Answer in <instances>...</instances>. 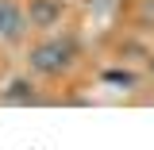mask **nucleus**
<instances>
[{
	"label": "nucleus",
	"instance_id": "3",
	"mask_svg": "<svg viewBox=\"0 0 154 150\" xmlns=\"http://www.w3.org/2000/svg\"><path fill=\"white\" fill-rule=\"evenodd\" d=\"M31 27H54L62 19V4L58 0H31Z\"/></svg>",
	"mask_w": 154,
	"mask_h": 150
},
{
	"label": "nucleus",
	"instance_id": "2",
	"mask_svg": "<svg viewBox=\"0 0 154 150\" xmlns=\"http://www.w3.org/2000/svg\"><path fill=\"white\" fill-rule=\"evenodd\" d=\"M27 31V16L19 12L12 0H0V35L4 38H19Z\"/></svg>",
	"mask_w": 154,
	"mask_h": 150
},
{
	"label": "nucleus",
	"instance_id": "4",
	"mask_svg": "<svg viewBox=\"0 0 154 150\" xmlns=\"http://www.w3.org/2000/svg\"><path fill=\"white\" fill-rule=\"evenodd\" d=\"M4 100H8V104H31L35 93H31V85H27V81H16V85H12V93H4Z\"/></svg>",
	"mask_w": 154,
	"mask_h": 150
},
{
	"label": "nucleus",
	"instance_id": "1",
	"mask_svg": "<svg viewBox=\"0 0 154 150\" xmlns=\"http://www.w3.org/2000/svg\"><path fill=\"white\" fill-rule=\"evenodd\" d=\"M73 42L69 38H46V42H38L35 50H31V69L42 77H58L62 69H69V62H73Z\"/></svg>",
	"mask_w": 154,
	"mask_h": 150
}]
</instances>
